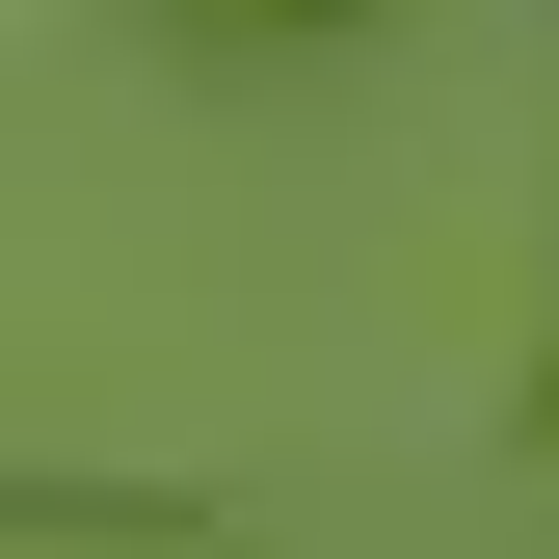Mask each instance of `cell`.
I'll use <instances>...</instances> for the list:
<instances>
[{
    "label": "cell",
    "instance_id": "obj_1",
    "mask_svg": "<svg viewBox=\"0 0 559 559\" xmlns=\"http://www.w3.org/2000/svg\"><path fill=\"white\" fill-rule=\"evenodd\" d=\"M0 559H187V533H133V507H53V533H0Z\"/></svg>",
    "mask_w": 559,
    "mask_h": 559
}]
</instances>
